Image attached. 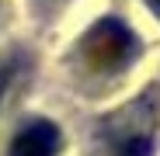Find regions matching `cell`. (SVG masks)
Here are the masks:
<instances>
[{"label":"cell","instance_id":"obj_1","mask_svg":"<svg viewBox=\"0 0 160 156\" xmlns=\"http://www.w3.org/2000/svg\"><path fill=\"white\" fill-rule=\"evenodd\" d=\"M136 52V38L125 28L122 21L115 17H104L98 21L94 28L84 35V59L91 69H101V73H112L118 66H125Z\"/></svg>","mask_w":160,"mask_h":156},{"label":"cell","instance_id":"obj_2","mask_svg":"<svg viewBox=\"0 0 160 156\" xmlns=\"http://www.w3.org/2000/svg\"><path fill=\"white\" fill-rule=\"evenodd\" d=\"M56 149H59V128L42 118V121H28L14 135L7 156H56Z\"/></svg>","mask_w":160,"mask_h":156},{"label":"cell","instance_id":"obj_3","mask_svg":"<svg viewBox=\"0 0 160 156\" xmlns=\"http://www.w3.org/2000/svg\"><path fill=\"white\" fill-rule=\"evenodd\" d=\"M150 153H153L150 139H129V142H122V149L115 156H150Z\"/></svg>","mask_w":160,"mask_h":156},{"label":"cell","instance_id":"obj_4","mask_svg":"<svg viewBox=\"0 0 160 156\" xmlns=\"http://www.w3.org/2000/svg\"><path fill=\"white\" fill-rule=\"evenodd\" d=\"M150 4H153V11H157V14H160V0H150Z\"/></svg>","mask_w":160,"mask_h":156}]
</instances>
